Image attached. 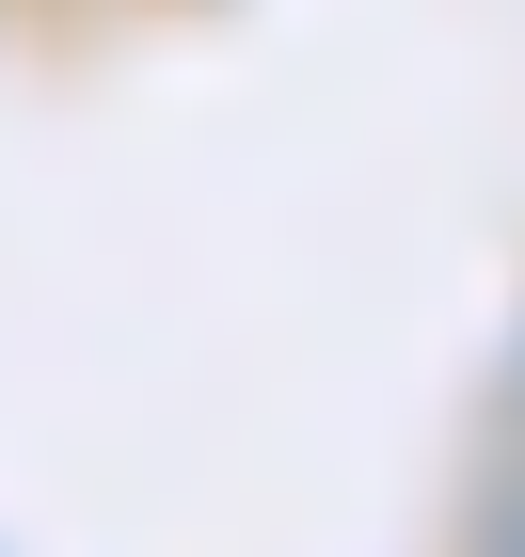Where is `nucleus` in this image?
I'll use <instances>...</instances> for the list:
<instances>
[]
</instances>
